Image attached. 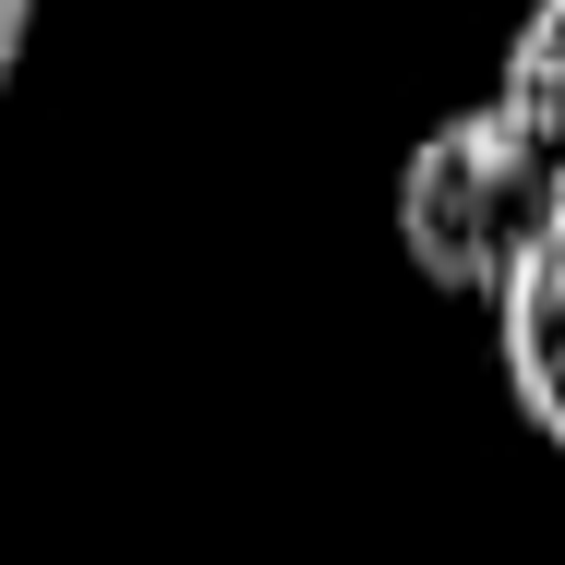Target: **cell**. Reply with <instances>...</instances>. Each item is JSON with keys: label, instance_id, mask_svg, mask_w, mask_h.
Returning <instances> with one entry per match:
<instances>
[{"label": "cell", "instance_id": "1", "mask_svg": "<svg viewBox=\"0 0 565 565\" xmlns=\"http://www.w3.org/2000/svg\"><path fill=\"white\" fill-rule=\"evenodd\" d=\"M565 217V169L518 132L505 97L446 109L409 157H397V253L446 289V301H505V277L542 253V228Z\"/></svg>", "mask_w": 565, "mask_h": 565}, {"label": "cell", "instance_id": "3", "mask_svg": "<svg viewBox=\"0 0 565 565\" xmlns=\"http://www.w3.org/2000/svg\"><path fill=\"white\" fill-rule=\"evenodd\" d=\"M493 97H505V109H518V132H530V145L565 169V0H530V12H518Z\"/></svg>", "mask_w": 565, "mask_h": 565}, {"label": "cell", "instance_id": "4", "mask_svg": "<svg viewBox=\"0 0 565 565\" xmlns=\"http://www.w3.org/2000/svg\"><path fill=\"white\" fill-rule=\"evenodd\" d=\"M24 36H36V0H0V97H12V73H24Z\"/></svg>", "mask_w": 565, "mask_h": 565}, {"label": "cell", "instance_id": "2", "mask_svg": "<svg viewBox=\"0 0 565 565\" xmlns=\"http://www.w3.org/2000/svg\"><path fill=\"white\" fill-rule=\"evenodd\" d=\"M493 361H505V397H518V422L565 446V217L542 228V253L505 277V301H493Z\"/></svg>", "mask_w": 565, "mask_h": 565}]
</instances>
